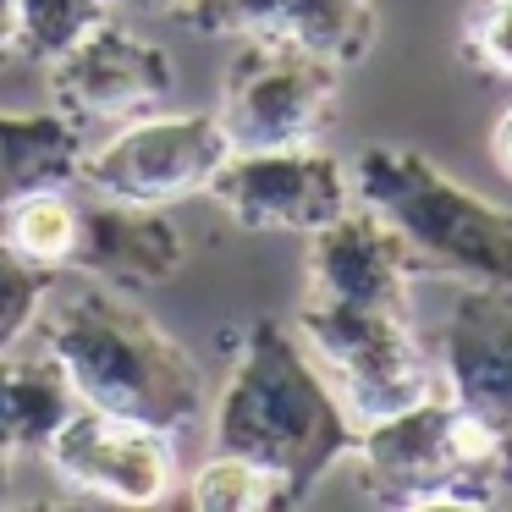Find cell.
Wrapping results in <instances>:
<instances>
[{
    "label": "cell",
    "mask_w": 512,
    "mask_h": 512,
    "mask_svg": "<svg viewBox=\"0 0 512 512\" xmlns=\"http://www.w3.org/2000/svg\"><path fill=\"white\" fill-rule=\"evenodd\" d=\"M490 160H496L501 177H512V105L496 116V127H490Z\"/></svg>",
    "instance_id": "cell-22"
},
{
    "label": "cell",
    "mask_w": 512,
    "mask_h": 512,
    "mask_svg": "<svg viewBox=\"0 0 512 512\" xmlns=\"http://www.w3.org/2000/svg\"><path fill=\"white\" fill-rule=\"evenodd\" d=\"M463 61L485 78L512 83V0H485L463 28Z\"/></svg>",
    "instance_id": "cell-21"
},
{
    "label": "cell",
    "mask_w": 512,
    "mask_h": 512,
    "mask_svg": "<svg viewBox=\"0 0 512 512\" xmlns=\"http://www.w3.org/2000/svg\"><path fill=\"white\" fill-rule=\"evenodd\" d=\"M358 446V419L303 336L259 314L215 397V452H237L281 479L287 507H303L325 474Z\"/></svg>",
    "instance_id": "cell-1"
},
{
    "label": "cell",
    "mask_w": 512,
    "mask_h": 512,
    "mask_svg": "<svg viewBox=\"0 0 512 512\" xmlns=\"http://www.w3.org/2000/svg\"><path fill=\"white\" fill-rule=\"evenodd\" d=\"M0 221H6V243L23 259H34V265L61 270L72 259V243H78V204L67 199V188L28 193V199H17Z\"/></svg>",
    "instance_id": "cell-19"
},
{
    "label": "cell",
    "mask_w": 512,
    "mask_h": 512,
    "mask_svg": "<svg viewBox=\"0 0 512 512\" xmlns=\"http://www.w3.org/2000/svg\"><path fill=\"white\" fill-rule=\"evenodd\" d=\"M232 155L221 116L215 111H149L122 122L100 149H83L78 182L122 204H166L210 193L221 160Z\"/></svg>",
    "instance_id": "cell-7"
},
{
    "label": "cell",
    "mask_w": 512,
    "mask_h": 512,
    "mask_svg": "<svg viewBox=\"0 0 512 512\" xmlns=\"http://www.w3.org/2000/svg\"><path fill=\"white\" fill-rule=\"evenodd\" d=\"M12 23H17V0H0V61L17 56L12 50Z\"/></svg>",
    "instance_id": "cell-23"
},
{
    "label": "cell",
    "mask_w": 512,
    "mask_h": 512,
    "mask_svg": "<svg viewBox=\"0 0 512 512\" xmlns=\"http://www.w3.org/2000/svg\"><path fill=\"white\" fill-rule=\"evenodd\" d=\"M45 457L67 490L116 501V507H155L171 496V479H177L171 430L89 408V402H78L61 419V430L45 441Z\"/></svg>",
    "instance_id": "cell-10"
},
{
    "label": "cell",
    "mask_w": 512,
    "mask_h": 512,
    "mask_svg": "<svg viewBox=\"0 0 512 512\" xmlns=\"http://www.w3.org/2000/svg\"><path fill=\"white\" fill-rule=\"evenodd\" d=\"M342 72L331 56L292 39H243L221 83V127L232 149L314 144L342 100Z\"/></svg>",
    "instance_id": "cell-6"
},
{
    "label": "cell",
    "mask_w": 512,
    "mask_h": 512,
    "mask_svg": "<svg viewBox=\"0 0 512 512\" xmlns=\"http://www.w3.org/2000/svg\"><path fill=\"white\" fill-rule=\"evenodd\" d=\"M182 259H188V237L155 204H122L105 193H94V204H78V243L67 265L83 276L116 292H149L177 276Z\"/></svg>",
    "instance_id": "cell-14"
},
{
    "label": "cell",
    "mask_w": 512,
    "mask_h": 512,
    "mask_svg": "<svg viewBox=\"0 0 512 512\" xmlns=\"http://www.w3.org/2000/svg\"><path fill=\"white\" fill-rule=\"evenodd\" d=\"M116 12V0H17L12 23V50L28 61H56L67 56L78 39H89L94 28H105Z\"/></svg>",
    "instance_id": "cell-17"
},
{
    "label": "cell",
    "mask_w": 512,
    "mask_h": 512,
    "mask_svg": "<svg viewBox=\"0 0 512 512\" xmlns=\"http://www.w3.org/2000/svg\"><path fill=\"white\" fill-rule=\"evenodd\" d=\"M12 496V452H6V446H0V501Z\"/></svg>",
    "instance_id": "cell-25"
},
{
    "label": "cell",
    "mask_w": 512,
    "mask_h": 512,
    "mask_svg": "<svg viewBox=\"0 0 512 512\" xmlns=\"http://www.w3.org/2000/svg\"><path fill=\"white\" fill-rule=\"evenodd\" d=\"M430 353L441 391L501 446L512 501V287H463Z\"/></svg>",
    "instance_id": "cell-9"
},
{
    "label": "cell",
    "mask_w": 512,
    "mask_h": 512,
    "mask_svg": "<svg viewBox=\"0 0 512 512\" xmlns=\"http://www.w3.org/2000/svg\"><path fill=\"white\" fill-rule=\"evenodd\" d=\"M83 133L61 111H0V215L17 199L78 182Z\"/></svg>",
    "instance_id": "cell-15"
},
{
    "label": "cell",
    "mask_w": 512,
    "mask_h": 512,
    "mask_svg": "<svg viewBox=\"0 0 512 512\" xmlns=\"http://www.w3.org/2000/svg\"><path fill=\"white\" fill-rule=\"evenodd\" d=\"M413 265L408 243L364 204H347L336 221L309 232V303H358V309H413Z\"/></svg>",
    "instance_id": "cell-13"
},
{
    "label": "cell",
    "mask_w": 512,
    "mask_h": 512,
    "mask_svg": "<svg viewBox=\"0 0 512 512\" xmlns=\"http://www.w3.org/2000/svg\"><path fill=\"white\" fill-rule=\"evenodd\" d=\"M171 89H177V67L160 45L127 34V28L105 23L89 39L50 61V94L56 111L72 127H122L149 111H166Z\"/></svg>",
    "instance_id": "cell-11"
},
{
    "label": "cell",
    "mask_w": 512,
    "mask_h": 512,
    "mask_svg": "<svg viewBox=\"0 0 512 512\" xmlns=\"http://www.w3.org/2000/svg\"><path fill=\"white\" fill-rule=\"evenodd\" d=\"M171 17L204 39H292L336 67L369 61L380 34L375 0H177Z\"/></svg>",
    "instance_id": "cell-12"
},
{
    "label": "cell",
    "mask_w": 512,
    "mask_h": 512,
    "mask_svg": "<svg viewBox=\"0 0 512 512\" xmlns=\"http://www.w3.org/2000/svg\"><path fill=\"white\" fill-rule=\"evenodd\" d=\"M72 408H78V391L50 353H0V446L12 457L45 452V441L61 430Z\"/></svg>",
    "instance_id": "cell-16"
},
{
    "label": "cell",
    "mask_w": 512,
    "mask_h": 512,
    "mask_svg": "<svg viewBox=\"0 0 512 512\" xmlns=\"http://www.w3.org/2000/svg\"><path fill=\"white\" fill-rule=\"evenodd\" d=\"M292 331L325 369L358 424L402 413L441 391L435 353L424 347L413 309H358V303H298Z\"/></svg>",
    "instance_id": "cell-5"
},
{
    "label": "cell",
    "mask_w": 512,
    "mask_h": 512,
    "mask_svg": "<svg viewBox=\"0 0 512 512\" xmlns=\"http://www.w3.org/2000/svg\"><path fill=\"white\" fill-rule=\"evenodd\" d=\"M116 6H138V12H177V0H116Z\"/></svg>",
    "instance_id": "cell-24"
},
{
    "label": "cell",
    "mask_w": 512,
    "mask_h": 512,
    "mask_svg": "<svg viewBox=\"0 0 512 512\" xmlns=\"http://www.w3.org/2000/svg\"><path fill=\"white\" fill-rule=\"evenodd\" d=\"M50 287H56V270L23 259L0 237V353H12V347H23V336H34Z\"/></svg>",
    "instance_id": "cell-20"
},
{
    "label": "cell",
    "mask_w": 512,
    "mask_h": 512,
    "mask_svg": "<svg viewBox=\"0 0 512 512\" xmlns=\"http://www.w3.org/2000/svg\"><path fill=\"white\" fill-rule=\"evenodd\" d=\"M182 501H188L193 512H281L287 507L281 479L270 474V468L237 457V452H215L210 463L193 468Z\"/></svg>",
    "instance_id": "cell-18"
},
{
    "label": "cell",
    "mask_w": 512,
    "mask_h": 512,
    "mask_svg": "<svg viewBox=\"0 0 512 512\" xmlns=\"http://www.w3.org/2000/svg\"><path fill=\"white\" fill-rule=\"evenodd\" d=\"M210 199L243 232H320L353 204V177L314 144L292 149H232L210 182Z\"/></svg>",
    "instance_id": "cell-8"
},
{
    "label": "cell",
    "mask_w": 512,
    "mask_h": 512,
    "mask_svg": "<svg viewBox=\"0 0 512 512\" xmlns=\"http://www.w3.org/2000/svg\"><path fill=\"white\" fill-rule=\"evenodd\" d=\"M353 199L408 243L419 276L512 287V210L408 144H364L347 166Z\"/></svg>",
    "instance_id": "cell-3"
},
{
    "label": "cell",
    "mask_w": 512,
    "mask_h": 512,
    "mask_svg": "<svg viewBox=\"0 0 512 512\" xmlns=\"http://www.w3.org/2000/svg\"><path fill=\"white\" fill-rule=\"evenodd\" d=\"M34 331L89 408L155 424V430H182L210 402L204 369L188 358V347L116 292H78Z\"/></svg>",
    "instance_id": "cell-2"
},
{
    "label": "cell",
    "mask_w": 512,
    "mask_h": 512,
    "mask_svg": "<svg viewBox=\"0 0 512 512\" xmlns=\"http://www.w3.org/2000/svg\"><path fill=\"white\" fill-rule=\"evenodd\" d=\"M353 457L364 474V496L380 507H507L501 446L446 391L358 424Z\"/></svg>",
    "instance_id": "cell-4"
}]
</instances>
